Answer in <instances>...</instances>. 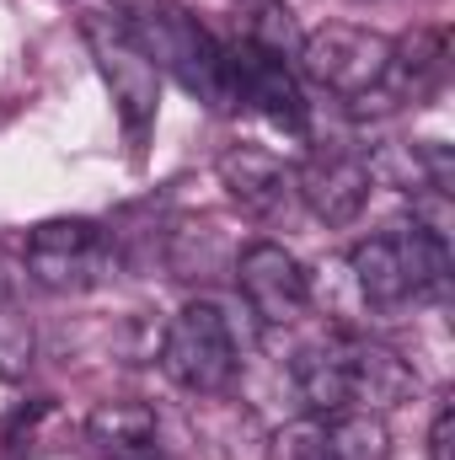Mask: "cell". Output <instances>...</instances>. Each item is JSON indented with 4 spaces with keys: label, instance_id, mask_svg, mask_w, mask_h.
<instances>
[{
    "label": "cell",
    "instance_id": "18",
    "mask_svg": "<svg viewBox=\"0 0 455 460\" xmlns=\"http://www.w3.org/2000/svg\"><path fill=\"white\" fill-rule=\"evenodd\" d=\"M32 364V327L16 311H0V380H16Z\"/></svg>",
    "mask_w": 455,
    "mask_h": 460
},
{
    "label": "cell",
    "instance_id": "8",
    "mask_svg": "<svg viewBox=\"0 0 455 460\" xmlns=\"http://www.w3.org/2000/svg\"><path fill=\"white\" fill-rule=\"evenodd\" d=\"M295 193L300 204L322 220V226H353L375 193V177L364 166L359 150H343V145H322L306 155V166L295 172Z\"/></svg>",
    "mask_w": 455,
    "mask_h": 460
},
{
    "label": "cell",
    "instance_id": "13",
    "mask_svg": "<svg viewBox=\"0 0 455 460\" xmlns=\"http://www.w3.org/2000/svg\"><path fill=\"white\" fill-rule=\"evenodd\" d=\"M236 241L215 220H183V226L166 230V268L172 279H188V284H210L236 268Z\"/></svg>",
    "mask_w": 455,
    "mask_h": 460
},
{
    "label": "cell",
    "instance_id": "9",
    "mask_svg": "<svg viewBox=\"0 0 455 460\" xmlns=\"http://www.w3.org/2000/svg\"><path fill=\"white\" fill-rule=\"evenodd\" d=\"M215 172H220L226 199L241 209V215H252V220H273V215L290 209L295 172H290L273 150H263V145H230V150H220Z\"/></svg>",
    "mask_w": 455,
    "mask_h": 460
},
{
    "label": "cell",
    "instance_id": "14",
    "mask_svg": "<svg viewBox=\"0 0 455 460\" xmlns=\"http://www.w3.org/2000/svg\"><path fill=\"white\" fill-rule=\"evenodd\" d=\"M156 434L161 418L145 402H97L86 418V439L97 445V456H156Z\"/></svg>",
    "mask_w": 455,
    "mask_h": 460
},
{
    "label": "cell",
    "instance_id": "11",
    "mask_svg": "<svg viewBox=\"0 0 455 460\" xmlns=\"http://www.w3.org/2000/svg\"><path fill=\"white\" fill-rule=\"evenodd\" d=\"M348 273H353V289L370 311H397L413 300V268H407V235L391 230V235H370L348 252Z\"/></svg>",
    "mask_w": 455,
    "mask_h": 460
},
{
    "label": "cell",
    "instance_id": "7",
    "mask_svg": "<svg viewBox=\"0 0 455 460\" xmlns=\"http://www.w3.org/2000/svg\"><path fill=\"white\" fill-rule=\"evenodd\" d=\"M230 54V86H236V108H252L257 118H268L273 128H290L300 134L306 128V97H300V81L290 70L284 54H268L246 38L226 43Z\"/></svg>",
    "mask_w": 455,
    "mask_h": 460
},
{
    "label": "cell",
    "instance_id": "21",
    "mask_svg": "<svg viewBox=\"0 0 455 460\" xmlns=\"http://www.w3.org/2000/svg\"><path fill=\"white\" fill-rule=\"evenodd\" d=\"M97 460H156V456H97Z\"/></svg>",
    "mask_w": 455,
    "mask_h": 460
},
{
    "label": "cell",
    "instance_id": "12",
    "mask_svg": "<svg viewBox=\"0 0 455 460\" xmlns=\"http://www.w3.org/2000/svg\"><path fill=\"white\" fill-rule=\"evenodd\" d=\"M290 380L306 402L311 418H333V412H348V353H343V332L322 338V343H306L290 364Z\"/></svg>",
    "mask_w": 455,
    "mask_h": 460
},
{
    "label": "cell",
    "instance_id": "16",
    "mask_svg": "<svg viewBox=\"0 0 455 460\" xmlns=\"http://www.w3.org/2000/svg\"><path fill=\"white\" fill-rule=\"evenodd\" d=\"M236 22H241V38L268 49V54H290L295 49V27H290L284 0H246Z\"/></svg>",
    "mask_w": 455,
    "mask_h": 460
},
{
    "label": "cell",
    "instance_id": "3",
    "mask_svg": "<svg viewBox=\"0 0 455 460\" xmlns=\"http://www.w3.org/2000/svg\"><path fill=\"white\" fill-rule=\"evenodd\" d=\"M81 38L113 92V108H118V123L129 134V145L139 150L150 123H156V108H161V70L145 59V49L129 38L123 16L118 11H86L81 16Z\"/></svg>",
    "mask_w": 455,
    "mask_h": 460
},
{
    "label": "cell",
    "instance_id": "19",
    "mask_svg": "<svg viewBox=\"0 0 455 460\" xmlns=\"http://www.w3.org/2000/svg\"><path fill=\"white\" fill-rule=\"evenodd\" d=\"M268 460H327V450H322V423L306 418V423L279 429L273 445H268Z\"/></svg>",
    "mask_w": 455,
    "mask_h": 460
},
{
    "label": "cell",
    "instance_id": "5",
    "mask_svg": "<svg viewBox=\"0 0 455 460\" xmlns=\"http://www.w3.org/2000/svg\"><path fill=\"white\" fill-rule=\"evenodd\" d=\"M300 70L317 86H327L333 97L359 102V97L380 92V81L391 70V38L353 27V22H327L300 38Z\"/></svg>",
    "mask_w": 455,
    "mask_h": 460
},
{
    "label": "cell",
    "instance_id": "17",
    "mask_svg": "<svg viewBox=\"0 0 455 460\" xmlns=\"http://www.w3.org/2000/svg\"><path fill=\"white\" fill-rule=\"evenodd\" d=\"M413 226L434 241H455V193L451 188H418L413 193Z\"/></svg>",
    "mask_w": 455,
    "mask_h": 460
},
{
    "label": "cell",
    "instance_id": "20",
    "mask_svg": "<svg viewBox=\"0 0 455 460\" xmlns=\"http://www.w3.org/2000/svg\"><path fill=\"white\" fill-rule=\"evenodd\" d=\"M429 460H455V407L451 402L429 423Z\"/></svg>",
    "mask_w": 455,
    "mask_h": 460
},
{
    "label": "cell",
    "instance_id": "2",
    "mask_svg": "<svg viewBox=\"0 0 455 460\" xmlns=\"http://www.w3.org/2000/svg\"><path fill=\"white\" fill-rule=\"evenodd\" d=\"M161 369L172 385L193 396H226L241 375V348H236L226 311L210 300H188L161 332Z\"/></svg>",
    "mask_w": 455,
    "mask_h": 460
},
{
    "label": "cell",
    "instance_id": "10",
    "mask_svg": "<svg viewBox=\"0 0 455 460\" xmlns=\"http://www.w3.org/2000/svg\"><path fill=\"white\" fill-rule=\"evenodd\" d=\"M343 353H348V402L364 412H391L418 391L413 364L397 348L375 343V338H353L343 332Z\"/></svg>",
    "mask_w": 455,
    "mask_h": 460
},
{
    "label": "cell",
    "instance_id": "6",
    "mask_svg": "<svg viewBox=\"0 0 455 460\" xmlns=\"http://www.w3.org/2000/svg\"><path fill=\"white\" fill-rule=\"evenodd\" d=\"M241 300L252 305V316L263 327H290L306 316L311 305V279L300 268L295 252H284L279 241H252L236 252V268H230Z\"/></svg>",
    "mask_w": 455,
    "mask_h": 460
},
{
    "label": "cell",
    "instance_id": "15",
    "mask_svg": "<svg viewBox=\"0 0 455 460\" xmlns=\"http://www.w3.org/2000/svg\"><path fill=\"white\" fill-rule=\"evenodd\" d=\"M317 423H322V450H327V460H391V434H386V418L380 412L348 407V412L317 418Z\"/></svg>",
    "mask_w": 455,
    "mask_h": 460
},
{
    "label": "cell",
    "instance_id": "1",
    "mask_svg": "<svg viewBox=\"0 0 455 460\" xmlns=\"http://www.w3.org/2000/svg\"><path fill=\"white\" fill-rule=\"evenodd\" d=\"M129 38L145 49V59L166 75H177L183 92H193L204 108L226 113L236 108V86H230V54L226 43L177 0H129L123 11Z\"/></svg>",
    "mask_w": 455,
    "mask_h": 460
},
{
    "label": "cell",
    "instance_id": "4",
    "mask_svg": "<svg viewBox=\"0 0 455 460\" xmlns=\"http://www.w3.org/2000/svg\"><path fill=\"white\" fill-rule=\"evenodd\" d=\"M113 235L97 220H43L27 230V273L54 295L97 289L113 273Z\"/></svg>",
    "mask_w": 455,
    "mask_h": 460
}]
</instances>
